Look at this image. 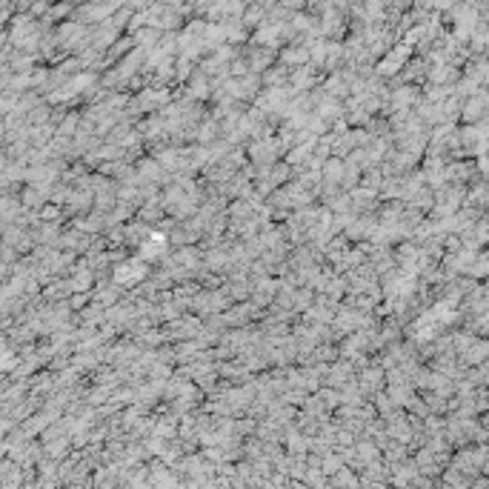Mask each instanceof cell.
<instances>
[{
    "label": "cell",
    "mask_w": 489,
    "mask_h": 489,
    "mask_svg": "<svg viewBox=\"0 0 489 489\" xmlns=\"http://www.w3.org/2000/svg\"><path fill=\"white\" fill-rule=\"evenodd\" d=\"M144 277H146L144 260H126V264H120L115 269V284L117 286H135L137 281H144Z\"/></svg>",
    "instance_id": "obj_1"
},
{
    "label": "cell",
    "mask_w": 489,
    "mask_h": 489,
    "mask_svg": "<svg viewBox=\"0 0 489 489\" xmlns=\"http://www.w3.org/2000/svg\"><path fill=\"white\" fill-rule=\"evenodd\" d=\"M166 252V238L161 232H149L146 240L141 243V258L144 260H155V258H161Z\"/></svg>",
    "instance_id": "obj_2"
},
{
    "label": "cell",
    "mask_w": 489,
    "mask_h": 489,
    "mask_svg": "<svg viewBox=\"0 0 489 489\" xmlns=\"http://www.w3.org/2000/svg\"><path fill=\"white\" fill-rule=\"evenodd\" d=\"M407 55H409V46H400V49H395L392 55L387 58V60H380V72L383 75H389V72H395V69L407 60Z\"/></svg>",
    "instance_id": "obj_3"
},
{
    "label": "cell",
    "mask_w": 489,
    "mask_h": 489,
    "mask_svg": "<svg viewBox=\"0 0 489 489\" xmlns=\"http://www.w3.org/2000/svg\"><path fill=\"white\" fill-rule=\"evenodd\" d=\"M338 469H343V461L335 455V452H326V455L321 458V473H323V478H332L338 473Z\"/></svg>",
    "instance_id": "obj_4"
},
{
    "label": "cell",
    "mask_w": 489,
    "mask_h": 489,
    "mask_svg": "<svg viewBox=\"0 0 489 489\" xmlns=\"http://www.w3.org/2000/svg\"><path fill=\"white\" fill-rule=\"evenodd\" d=\"M481 109H484V95H478V98L466 106V117H478V112H481Z\"/></svg>",
    "instance_id": "obj_5"
}]
</instances>
